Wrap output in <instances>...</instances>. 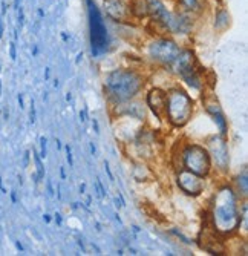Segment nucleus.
<instances>
[{"instance_id": "f257e3e1", "label": "nucleus", "mask_w": 248, "mask_h": 256, "mask_svg": "<svg viewBox=\"0 0 248 256\" xmlns=\"http://www.w3.org/2000/svg\"><path fill=\"white\" fill-rule=\"evenodd\" d=\"M213 224L218 234L230 235L241 226V216L238 215L236 196L232 189L225 188L219 190L215 200V210H213Z\"/></svg>"}, {"instance_id": "f03ea898", "label": "nucleus", "mask_w": 248, "mask_h": 256, "mask_svg": "<svg viewBox=\"0 0 248 256\" xmlns=\"http://www.w3.org/2000/svg\"><path fill=\"white\" fill-rule=\"evenodd\" d=\"M144 82L133 71H115L106 77L104 90L107 96L118 103L133 98L141 90Z\"/></svg>"}, {"instance_id": "7ed1b4c3", "label": "nucleus", "mask_w": 248, "mask_h": 256, "mask_svg": "<svg viewBox=\"0 0 248 256\" xmlns=\"http://www.w3.org/2000/svg\"><path fill=\"white\" fill-rule=\"evenodd\" d=\"M193 114V100L189 97L187 92L183 89L175 88L170 92H167V106H166V115L167 120L175 128H183L189 123Z\"/></svg>"}, {"instance_id": "20e7f679", "label": "nucleus", "mask_w": 248, "mask_h": 256, "mask_svg": "<svg viewBox=\"0 0 248 256\" xmlns=\"http://www.w3.org/2000/svg\"><path fill=\"white\" fill-rule=\"evenodd\" d=\"M183 166L184 169L199 175L207 176L212 169V160L209 152L198 144L187 146L183 152Z\"/></svg>"}, {"instance_id": "39448f33", "label": "nucleus", "mask_w": 248, "mask_h": 256, "mask_svg": "<svg viewBox=\"0 0 248 256\" xmlns=\"http://www.w3.org/2000/svg\"><path fill=\"white\" fill-rule=\"evenodd\" d=\"M179 52H181V48H179V46L175 42H172L169 38L155 40L149 46V56H150V58L155 60V62L164 63V64H172Z\"/></svg>"}, {"instance_id": "423d86ee", "label": "nucleus", "mask_w": 248, "mask_h": 256, "mask_svg": "<svg viewBox=\"0 0 248 256\" xmlns=\"http://www.w3.org/2000/svg\"><path fill=\"white\" fill-rule=\"evenodd\" d=\"M178 186L184 194L198 196L204 192L206 181H204V176H199L186 169V170H181L178 175Z\"/></svg>"}, {"instance_id": "0eeeda50", "label": "nucleus", "mask_w": 248, "mask_h": 256, "mask_svg": "<svg viewBox=\"0 0 248 256\" xmlns=\"http://www.w3.org/2000/svg\"><path fill=\"white\" fill-rule=\"evenodd\" d=\"M147 104L152 109V112L156 115V118L164 120L166 115V106H167V94L161 89H152L147 94Z\"/></svg>"}, {"instance_id": "6e6552de", "label": "nucleus", "mask_w": 248, "mask_h": 256, "mask_svg": "<svg viewBox=\"0 0 248 256\" xmlns=\"http://www.w3.org/2000/svg\"><path fill=\"white\" fill-rule=\"evenodd\" d=\"M195 66H196V58L192 51H181L175 58V62L172 63V68L175 69V72H178L181 77L186 74L195 72L196 71Z\"/></svg>"}, {"instance_id": "1a4fd4ad", "label": "nucleus", "mask_w": 248, "mask_h": 256, "mask_svg": "<svg viewBox=\"0 0 248 256\" xmlns=\"http://www.w3.org/2000/svg\"><path fill=\"white\" fill-rule=\"evenodd\" d=\"M104 11L107 17L115 22H126L132 16L123 0H104Z\"/></svg>"}, {"instance_id": "9d476101", "label": "nucleus", "mask_w": 248, "mask_h": 256, "mask_svg": "<svg viewBox=\"0 0 248 256\" xmlns=\"http://www.w3.org/2000/svg\"><path fill=\"white\" fill-rule=\"evenodd\" d=\"M212 149H213V156L216 160V164L221 166V169H227L229 166V152H227V146L222 142V140H213L212 143Z\"/></svg>"}, {"instance_id": "9b49d317", "label": "nucleus", "mask_w": 248, "mask_h": 256, "mask_svg": "<svg viewBox=\"0 0 248 256\" xmlns=\"http://www.w3.org/2000/svg\"><path fill=\"white\" fill-rule=\"evenodd\" d=\"M206 109H207V112L212 115V117L215 118L216 124L221 129V134L225 135V132H227V120H225V117H224V114H222L221 106L218 104V102H206Z\"/></svg>"}, {"instance_id": "f8f14e48", "label": "nucleus", "mask_w": 248, "mask_h": 256, "mask_svg": "<svg viewBox=\"0 0 248 256\" xmlns=\"http://www.w3.org/2000/svg\"><path fill=\"white\" fill-rule=\"evenodd\" d=\"M129 11L132 16L144 18L149 17V6H147V0H130Z\"/></svg>"}, {"instance_id": "ddd939ff", "label": "nucleus", "mask_w": 248, "mask_h": 256, "mask_svg": "<svg viewBox=\"0 0 248 256\" xmlns=\"http://www.w3.org/2000/svg\"><path fill=\"white\" fill-rule=\"evenodd\" d=\"M178 4L187 12H198L201 11V0H178Z\"/></svg>"}, {"instance_id": "4468645a", "label": "nucleus", "mask_w": 248, "mask_h": 256, "mask_svg": "<svg viewBox=\"0 0 248 256\" xmlns=\"http://www.w3.org/2000/svg\"><path fill=\"white\" fill-rule=\"evenodd\" d=\"M221 23H224V28H227L230 25V16L229 12L225 11V10H221L218 14H216V22H215V26L219 30V25Z\"/></svg>"}, {"instance_id": "2eb2a0df", "label": "nucleus", "mask_w": 248, "mask_h": 256, "mask_svg": "<svg viewBox=\"0 0 248 256\" xmlns=\"http://www.w3.org/2000/svg\"><path fill=\"white\" fill-rule=\"evenodd\" d=\"M32 155H34V161H35V166H37V176H38V180H43L44 178V168H43L41 158L38 156V154L35 150H32Z\"/></svg>"}, {"instance_id": "dca6fc26", "label": "nucleus", "mask_w": 248, "mask_h": 256, "mask_svg": "<svg viewBox=\"0 0 248 256\" xmlns=\"http://www.w3.org/2000/svg\"><path fill=\"white\" fill-rule=\"evenodd\" d=\"M46 138L44 136H40V154H38V156L41 158V160H44L46 158Z\"/></svg>"}, {"instance_id": "f3484780", "label": "nucleus", "mask_w": 248, "mask_h": 256, "mask_svg": "<svg viewBox=\"0 0 248 256\" xmlns=\"http://www.w3.org/2000/svg\"><path fill=\"white\" fill-rule=\"evenodd\" d=\"M66 160H67V162H69V166L72 168L74 166V158H72V149H71L69 144H66Z\"/></svg>"}, {"instance_id": "a211bd4d", "label": "nucleus", "mask_w": 248, "mask_h": 256, "mask_svg": "<svg viewBox=\"0 0 248 256\" xmlns=\"http://www.w3.org/2000/svg\"><path fill=\"white\" fill-rule=\"evenodd\" d=\"M29 122L34 124L35 123V104L34 100H31V109H29Z\"/></svg>"}, {"instance_id": "6ab92c4d", "label": "nucleus", "mask_w": 248, "mask_h": 256, "mask_svg": "<svg viewBox=\"0 0 248 256\" xmlns=\"http://www.w3.org/2000/svg\"><path fill=\"white\" fill-rule=\"evenodd\" d=\"M104 170H106V174H107V176H109L110 181H115V180H114V174H112L110 166H109V162H107V161H104Z\"/></svg>"}, {"instance_id": "aec40b11", "label": "nucleus", "mask_w": 248, "mask_h": 256, "mask_svg": "<svg viewBox=\"0 0 248 256\" xmlns=\"http://www.w3.org/2000/svg\"><path fill=\"white\" fill-rule=\"evenodd\" d=\"M9 56H11V58H12V60H15V58H17V51H15V43H11V44H9Z\"/></svg>"}, {"instance_id": "412c9836", "label": "nucleus", "mask_w": 248, "mask_h": 256, "mask_svg": "<svg viewBox=\"0 0 248 256\" xmlns=\"http://www.w3.org/2000/svg\"><path fill=\"white\" fill-rule=\"evenodd\" d=\"M86 120H87V109H83V110H80V122L86 123Z\"/></svg>"}, {"instance_id": "4be33fe9", "label": "nucleus", "mask_w": 248, "mask_h": 256, "mask_svg": "<svg viewBox=\"0 0 248 256\" xmlns=\"http://www.w3.org/2000/svg\"><path fill=\"white\" fill-rule=\"evenodd\" d=\"M92 128H94L95 134H100V126H98V122L95 118H92Z\"/></svg>"}, {"instance_id": "5701e85b", "label": "nucleus", "mask_w": 248, "mask_h": 256, "mask_svg": "<svg viewBox=\"0 0 248 256\" xmlns=\"http://www.w3.org/2000/svg\"><path fill=\"white\" fill-rule=\"evenodd\" d=\"M17 100H18V106H20L21 109H23V108H25V102H23V96H21V94H18V97H17Z\"/></svg>"}, {"instance_id": "b1692460", "label": "nucleus", "mask_w": 248, "mask_h": 256, "mask_svg": "<svg viewBox=\"0 0 248 256\" xmlns=\"http://www.w3.org/2000/svg\"><path fill=\"white\" fill-rule=\"evenodd\" d=\"M48 194H49L51 196H54V188H52V181H51V180L48 181Z\"/></svg>"}, {"instance_id": "393cba45", "label": "nucleus", "mask_w": 248, "mask_h": 256, "mask_svg": "<svg viewBox=\"0 0 248 256\" xmlns=\"http://www.w3.org/2000/svg\"><path fill=\"white\" fill-rule=\"evenodd\" d=\"M54 216H55V218H54V220H55V222H57L58 226H61V222H63V220H61V215H60V214H55Z\"/></svg>"}, {"instance_id": "a878e982", "label": "nucleus", "mask_w": 248, "mask_h": 256, "mask_svg": "<svg viewBox=\"0 0 248 256\" xmlns=\"http://www.w3.org/2000/svg\"><path fill=\"white\" fill-rule=\"evenodd\" d=\"M118 198H120V204H121V206H126V200H124V196H123L121 192H118Z\"/></svg>"}, {"instance_id": "bb28decb", "label": "nucleus", "mask_w": 248, "mask_h": 256, "mask_svg": "<svg viewBox=\"0 0 248 256\" xmlns=\"http://www.w3.org/2000/svg\"><path fill=\"white\" fill-rule=\"evenodd\" d=\"M89 146H91V152H92V155L95 156V155H97V149H95V144H94V143H91V144H89Z\"/></svg>"}, {"instance_id": "cd10ccee", "label": "nucleus", "mask_w": 248, "mask_h": 256, "mask_svg": "<svg viewBox=\"0 0 248 256\" xmlns=\"http://www.w3.org/2000/svg\"><path fill=\"white\" fill-rule=\"evenodd\" d=\"M80 194H81V195H83V194H86V184H84V182L80 186Z\"/></svg>"}, {"instance_id": "c85d7f7f", "label": "nucleus", "mask_w": 248, "mask_h": 256, "mask_svg": "<svg viewBox=\"0 0 248 256\" xmlns=\"http://www.w3.org/2000/svg\"><path fill=\"white\" fill-rule=\"evenodd\" d=\"M60 175H61V180H66V172H64V168H60Z\"/></svg>"}, {"instance_id": "c756f323", "label": "nucleus", "mask_w": 248, "mask_h": 256, "mask_svg": "<svg viewBox=\"0 0 248 256\" xmlns=\"http://www.w3.org/2000/svg\"><path fill=\"white\" fill-rule=\"evenodd\" d=\"M43 220L46 221V222H51V220H52V218H51V215H48V214H46V215H43Z\"/></svg>"}, {"instance_id": "7c9ffc66", "label": "nucleus", "mask_w": 248, "mask_h": 256, "mask_svg": "<svg viewBox=\"0 0 248 256\" xmlns=\"http://www.w3.org/2000/svg\"><path fill=\"white\" fill-rule=\"evenodd\" d=\"M3 36V25H2V18H0V38Z\"/></svg>"}, {"instance_id": "2f4dec72", "label": "nucleus", "mask_w": 248, "mask_h": 256, "mask_svg": "<svg viewBox=\"0 0 248 256\" xmlns=\"http://www.w3.org/2000/svg\"><path fill=\"white\" fill-rule=\"evenodd\" d=\"M15 247H17V248H18L20 252H23V246H21V244H20L18 241H15Z\"/></svg>"}, {"instance_id": "473e14b6", "label": "nucleus", "mask_w": 248, "mask_h": 256, "mask_svg": "<svg viewBox=\"0 0 248 256\" xmlns=\"http://www.w3.org/2000/svg\"><path fill=\"white\" fill-rule=\"evenodd\" d=\"M28 161H29V152L25 154V166H28Z\"/></svg>"}, {"instance_id": "72a5a7b5", "label": "nucleus", "mask_w": 248, "mask_h": 256, "mask_svg": "<svg viewBox=\"0 0 248 256\" xmlns=\"http://www.w3.org/2000/svg\"><path fill=\"white\" fill-rule=\"evenodd\" d=\"M11 200H12V202H15V201H17V195H15V192H11Z\"/></svg>"}, {"instance_id": "f704fd0d", "label": "nucleus", "mask_w": 248, "mask_h": 256, "mask_svg": "<svg viewBox=\"0 0 248 256\" xmlns=\"http://www.w3.org/2000/svg\"><path fill=\"white\" fill-rule=\"evenodd\" d=\"M66 100H67V102H71V100H72V96L69 94V92H67V94H66Z\"/></svg>"}, {"instance_id": "c9c22d12", "label": "nucleus", "mask_w": 248, "mask_h": 256, "mask_svg": "<svg viewBox=\"0 0 248 256\" xmlns=\"http://www.w3.org/2000/svg\"><path fill=\"white\" fill-rule=\"evenodd\" d=\"M49 74H51V71H49V68L46 69V74H44V77H46V80L49 78Z\"/></svg>"}, {"instance_id": "e433bc0d", "label": "nucleus", "mask_w": 248, "mask_h": 256, "mask_svg": "<svg viewBox=\"0 0 248 256\" xmlns=\"http://www.w3.org/2000/svg\"><path fill=\"white\" fill-rule=\"evenodd\" d=\"M81 60H83V52H81V54H78V58H77V63H80Z\"/></svg>"}, {"instance_id": "4c0bfd02", "label": "nucleus", "mask_w": 248, "mask_h": 256, "mask_svg": "<svg viewBox=\"0 0 248 256\" xmlns=\"http://www.w3.org/2000/svg\"><path fill=\"white\" fill-rule=\"evenodd\" d=\"M38 16H40V17H43V16H44V12H43L41 10H38Z\"/></svg>"}, {"instance_id": "58836bf2", "label": "nucleus", "mask_w": 248, "mask_h": 256, "mask_svg": "<svg viewBox=\"0 0 248 256\" xmlns=\"http://www.w3.org/2000/svg\"><path fill=\"white\" fill-rule=\"evenodd\" d=\"M58 84H60V83H58V80H54V86H55V88H58Z\"/></svg>"}, {"instance_id": "ea45409f", "label": "nucleus", "mask_w": 248, "mask_h": 256, "mask_svg": "<svg viewBox=\"0 0 248 256\" xmlns=\"http://www.w3.org/2000/svg\"><path fill=\"white\" fill-rule=\"evenodd\" d=\"M0 96H2V82H0Z\"/></svg>"}, {"instance_id": "a19ab883", "label": "nucleus", "mask_w": 248, "mask_h": 256, "mask_svg": "<svg viewBox=\"0 0 248 256\" xmlns=\"http://www.w3.org/2000/svg\"><path fill=\"white\" fill-rule=\"evenodd\" d=\"M0 71H2V69H0Z\"/></svg>"}, {"instance_id": "79ce46f5", "label": "nucleus", "mask_w": 248, "mask_h": 256, "mask_svg": "<svg viewBox=\"0 0 248 256\" xmlns=\"http://www.w3.org/2000/svg\"><path fill=\"white\" fill-rule=\"evenodd\" d=\"M0 114H2V112H0Z\"/></svg>"}]
</instances>
